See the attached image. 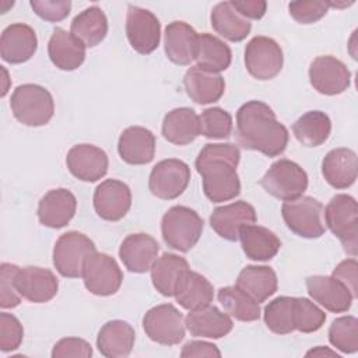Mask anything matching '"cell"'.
<instances>
[{
	"label": "cell",
	"mask_w": 358,
	"mask_h": 358,
	"mask_svg": "<svg viewBox=\"0 0 358 358\" xmlns=\"http://www.w3.org/2000/svg\"><path fill=\"white\" fill-rule=\"evenodd\" d=\"M236 138L246 150L277 157L285 151L289 134L267 103L249 101L236 112Z\"/></svg>",
	"instance_id": "1"
},
{
	"label": "cell",
	"mask_w": 358,
	"mask_h": 358,
	"mask_svg": "<svg viewBox=\"0 0 358 358\" xmlns=\"http://www.w3.org/2000/svg\"><path fill=\"white\" fill-rule=\"evenodd\" d=\"M38 49V38L27 24L15 22L4 28L0 38V56L10 64L28 62Z\"/></svg>",
	"instance_id": "20"
},
{
	"label": "cell",
	"mask_w": 358,
	"mask_h": 358,
	"mask_svg": "<svg viewBox=\"0 0 358 358\" xmlns=\"http://www.w3.org/2000/svg\"><path fill=\"white\" fill-rule=\"evenodd\" d=\"M357 268H358V264H357V260L354 257L352 259H345V260H343L341 263L337 264V267L333 270V274H331L334 278L340 280L350 289L354 299L358 296Z\"/></svg>",
	"instance_id": "49"
},
{
	"label": "cell",
	"mask_w": 358,
	"mask_h": 358,
	"mask_svg": "<svg viewBox=\"0 0 358 358\" xmlns=\"http://www.w3.org/2000/svg\"><path fill=\"white\" fill-rule=\"evenodd\" d=\"M234 8L246 20H260L266 14L267 3L263 0H238L231 1Z\"/></svg>",
	"instance_id": "51"
},
{
	"label": "cell",
	"mask_w": 358,
	"mask_h": 358,
	"mask_svg": "<svg viewBox=\"0 0 358 358\" xmlns=\"http://www.w3.org/2000/svg\"><path fill=\"white\" fill-rule=\"evenodd\" d=\"M185 324L193 337L206 338H221L234 327V322L229 315L211 305L197 310H190L185 319Z\"/></svg>",
	"instance_id": "27"
},
{
	"label": "cell",
	"mask_w": 358,
	"mask_h": 358,
	"mask_svg": "<svg viewBox=\"0 0 358 358\" xmlns=\"http://www.w3.org/2000/svg\"><path fill=\"white\" fill-rule=\"evenodd\" d=\"M217 298L225 312L239 322H255L260 317L259 303L238 285L220 288Z\"/></svg>",
	"instance_id": "39"
},
{
	"label": "cell",
	"mask_w": 358,
	"mask_h": 358,
	"mask_svg": "<svg viewBox=\"0 0 358 358\" xmlns=\"http://www.w3.org/2000/svg\"><path fill=\"white\" fill-rule=\"evenodd\" d=\"M92 200L98 217L105 221H119L131 207V190L122 180L106 179L96 186Z\"/></svg>",
	"instance_id": "15"
},
{
	"label": "cell",
	"mask_w": 358,
	"mask_h": 358,
	"mask_svg": "<svg viewBox=\"0 0 358 358\" xmlns=\"http://www.w3.org/2000/svg\"><path fill=\"white\" fill-rule=\"evenodd\" d=\"M117 152L130 165L150 164L155 155V136L145 127L130 126L119 137Z\"/></svg>",
	"instance_id": "24"
},
{
	"label": "cell",
	"mask_w": 358,
	"mask_h": 358,
	"mask_svg": "<svg viewBox=\"0 0 358 358\" xmlns=\"http://www.w3.org/2000/svg\"><path fill=\"white\" fill-rule=\"evenodd\" d=\"M323 204L310 197L301 196L291 201H284L281 206V215L288 227L295 235L306 239L320 238L326 227L322 221Z\"/></svg>",
	"instance_id": "8"
},
{
	"label": "cell",
	"mask_w": 358,
	"mask_h": 358,
	"mask_svg": "<svg viewBox=\"0 0 358 358\" xmlns=\"http://www.w3.org/2000/svg\"><path fill=\"white\" fill-rule=\"evenodd\" d=\"M239 239L246 257L256 262H267L273 259L281 248L280 238L262 225L250 224L242 227Z\"/></svg>",
	"instance_id": "30"
},
{
	"label": "cell",
	"mask_w": 358,
	"mask_h": 358,
	"mask_svg": "<svg viewBox=\"0 0 358 358\" xmlns=\"http://www.w3.org/2000/svg\"><path fill=\"white\" fill-rule=\"evenodd\" d=\"M83 280L85 288L91 294L98 296H109L119 291L123 281V273L112 256L94 252L87 259Z\"/></svg>",
	"instance_id": "11"
},
{
	"label": "cell",
	"mask_w": 358,
	"mask_h": 358,
	"mask_svg": "<svg viewBox=\"0 0 358 358\" xmlns=\"http://www.w3.org/2000/svg\"><path fill=\"white\" fill-rule=\"evenodd\" d=\"M24 338L21 322L11 313H0V350L3 352L17 350Z\"/></svg>",
	"instance_id": "45"
},
{
	"label": "cell",
	"mask_w": 358,
	"mask_h": 358,
	"mask_svg": "<svg viewBox=\"0 0 358 358\" xmlns=\"http://www.w3.org/2000/svg\"><path fill=\"white\" fill-rule=\"evenodd\" d=\"M15 288L24 299L34 303H45L56 296L59 281L49 268L25 266L17 271Z\"/></svg>",
	"instance_id": "16"
},
{
	"label": "cell",
	"mask_w": 358,
	"mask_h": 358,
	"mask_svg": "<svg viewBox=\"0 0 358 358\" xmlns=\"http://www.w3.org/2000/svg\"><path fill=\"white\" fill-rule=\"evenodd\" d=\"M324 221L350 256L358 252V206L350 194H336L324 208Z\"/></svg>",
	"instance_id": "5"
},
{
	"label": "cell",
	"mask_w": 358,
	"mask_h": 358,
	"mask_svg": "<svg viewBox=\"0 0 358 358\" xmlns=\"http://www.w3.org/2000/svg\"><path fill=\"white\" fill-rule=\"evenodd\" d=\"M199 34L185 21H173L165 28L164 49L166 57L179 66H189L197 50Z\"/></svg>",
	"instance_id": "23"
},
{
	"label": "cell",
	"mask_w": 358,
	"mask_h": 358,
	"mask_svg": "<svg viewBox=\"0 0 358 358\" xmlns=\"http://www.w3.org/2000/svg\"><path fill=\"white\" fill-rule=\"evenodd\" d=\"M262 187L273 197L291 201L308 189V175L296 162L282 158L275 161L260 179Z\"/></svg>",
	"instance_id": "7"
},
{
	"label": "cell",
	"mask_w": 358,
	"mask_h": 358,
	"mask_svg": "<svg viewBox=\"0 0 358 358\" xmlns=\"http://www.w3.org/2000/svg\"><path fill=\"white\" fill-rule=\"evenodd\" d=\"M20 270L18 266L11 263H1L0 266V306L11 309L20 305L21 295L15 288V275Z\"/></svg>",
	"instance_id": "44"
},
{
	"label": "cell",
	"mask_w": 358,
	"mask_h": 358,
	"mask_svg": "<svg viewBox=\"0 0 358 358\" xmlns=\"http://www.w3.org/2000/svg\"><path fill=\"white\" fill-rule=\"evenodd\" d=\"M292 133L302 145L319 147L327 141L331 133V120L322 110H310L296 119Z\"/></svg>",
	"instance_id": "38"
},
{
	"label": "cell",
	"mask_w": 358,
	"mask_h": 358,
	"mask_svg": "<svg viewBox=\"0 0 358 358\" xmlns=\"http://www.w3.org/2000/svg\"><path fill=\"white\" fill-rule=\"evenodd\" d=\"M326 322V313L308 298L295 299V330L301 333L317 331Z\"/></svg>",
	"instance_id": "43"
},
{
	"label": "cell",
	"mask_w": 358,
	"mask_h": 358,
	"mask_svg": "<svg viewBox=\"0 0 358 358\" xmlns=\"http://www.w3.org/2000/svg\"><path fill=\"white\" fill-rule=\"evenodd\" d=\"M70 173L83 182H96L108 172L106 152L94 144H77L66 155Z\"/></svg>",
	"instance_id": "17"
},
{
	"label": "cell",
	"mask_w": 358,
	"mask_h": 358,
	"mask_svg": "<svg viewBox=\"0 0 358 358\" xmlns=\"http://www.w3.org/2000/svg\"><path fill=\"white\" fill-rule=\"evenodd\" d=\"M77 210L76 196L64 187L49 190L38 204V220L43 227L59 229L66 227Z\"/></svg>",
	"instance_id": "21"
},
{
	"label": "cell",
	"mask_w": 358,
	"mask_h": 358,
	"mask_svg": "<svg viewBox=\"0 0 358 358\" xmlns=\"http://www.w3.org/2000/svg\"><path fill=\"white\" fill-rule=\"evenodd\" d=\"M296 296H277L264 308L263 319L267 329L275 334H288L295 330Z\"/></svg>",
	"instance_id": "40"
},
{
	"label": "cell",
	"mask_w": 358,
	"mask_h": 358,
	"mask_svg": "<svg viewBox=\"0 0 358 358\" xmlns=\"http://www.w3.org/2000/svg\"><path fill=\"white\" fill-rule=\"evenodd\" d=\"M190 182V168L186 162L168 158L154 165L150 179V192L162 200H173L179 197Z\"/></svg>",
	"instance_id": "12"
},
{
	"label": "cell",
	"mask_w": 358,
	"mask_h": 358,
	"mask_svg": "<svg viewBox=\"0 0 358 358\" xmlns=\"http://www.w3.org/2000/svg\"><path fill=\"white\" fill-rule=\"evenodd\" d=\"M257 220L256 210L252 204L239 200L213 210L210 215L211 228L225 241H236L239 231L245 225L255 224Z\"/></svg>",
	"instance_id": "18"
},
{
	"label": "cell",
	"mask_w": 358,
	"mask_h": 358,
	"mask_svg": "<svg viewBox=\"0 0 358 358\" xmlns=\"http://www.w3.org/2000/svg\"><path fill=\"white\" fill-rule=\"evenodd\" d=\"M187 96L199 105L220 101L225 91V81L220 74L207 73L197 66L190 67L183 78Z\"/></svg>",
	"instance_id": "31"
},
{
	"label": "cell",
	"mask_w": 358,
	"mask_h": 358,
	"mask_svg": "<svg viewBox=\"0 0 358 358\" xmlns=\"http://www.w3.org/2000/svg\"><path fill=\"white\" fill-rule=\"evenodd\" d=\"M306 288L310 298L329 312H347L354 301L350 289L333 275H309Z\"/></svg>",
	"instance_id": "19"
},
{
	"label": "cell",
	"mask_w": 358,
	"mask_h": 358,
	"mask_svg": "<svg viewBox=\"0 0 358 358\" xmlns=\"http://www.w3.org/2000/svg\"><path fill=\"white\" fill-rule=\"evenodd\" d=\"M239 159L241 151L231 143L206 144L201 148L194 166L203 179V190L210 201H228L241 193L236 172Z\"/></svg>",
	"instance_id": "2"
},
{
	"label": "cell",
	"mask_w": 358,
	"mask_h": 358,
	"mask_svg": "<svg viewBox=\"0 0 358 358\" xmlns=\"http://www.w3.org/2000/svg\"><path fill=\"white\" fill-rule=\"evenodd\" d=\"M180 357L182 358H192V357H217V358H220L221 351L213 343L193 340L183 345V348L180 351Z\"/></svg>",
	"instance_id": "50"
},
{
	"label": "cell",
	"mask_w": 358,
	"mask_h": 358,
	"mask_svg": "<svg viewBox=\"0 0 358 358\" xmlns=\"http://www.w3.org/2000/svg\"><path fill=\"white\" fill-rule=\"evenodd\" d=\"M200 117V134L207 138H228L232 133V116L222 108H208Z\"/></svg>",
	"instance_id": "42"
},
{
	"label": "cell",
	"mask_w": 358,
	"mask_h": 358,
	"mask_svg": "<svg viewBox=\"0 0 358 358\" xmlns=\"http://www.w3.org/2000/svg\"><path fill=\"white\" fill-rule=\"evenodd\" d=\"M213 29L222 38L231 42L243 41L252 29L249 20L242 17L232 6L231 1H221L213 7L211 15Z\"/></svg>",
	"instance_id": "36"
},
{
	"label": "cell",
	"mask_w": 358,
	"mask_h": 358,
	"mask_svg": "<svg viewBox=\"0 0 358 358\" xmlns=\"http://www.w3.org/2000/svg\"><path fill=\"white\" fill-rule=\"evenodd\" d=\"M232 60V52L229 46L220 38L203 32L199 35L196 50V66L207 73L220 74L227 70Z\"/></svg>",
	"instance_id": "35"
},
{
	"label": "cell",
	"mask_w": 358,
	"mask_h": 358,
	"mask_svg": "<svg viewBox=\"0 0 358 358\" xmlns=\"http://www.w3.org/2000/svg\"><path fill=\"white\" fill-rule=\"evenodd\" d=\"M92 355V347L88 341L78 337H66L59 340L52 350L53 358H64V357H81L90 358Z\"/></svg>",
	"instance_id": "48"
},
{
	"label": "cell",
	"mask_w": 358,
	"mask_h": 358,
	"mask_svg": "<svg viewBox=\"0 0 358 358\" xmlns=\"http://www.w3.org/2000/svg\"><path fill=\"white\" fill-rule=\"evenodd\" d=\"M322 173L326 182L334 189L352 186L358 175L357 154L345 147L329 151L322 162Z\"/></svg>",
	"instance_id": "26"
},
{
	"label": "cell",
	"mask_w": 358,
	"mask_h": 358,
	"mask_svg": "<svg viewBox=\"0 0 358 358\" xmlns=\"http://www.w3.org/2000/svg\"><path fill=\"white\" fill-rule=\"evenodd\" d=\"M126 35L137 53L150 55L161 41L159 20L150 10L130 4L126 14Z\"/></svg>",
	"instance_id": "13"
},
{
	"label": "cell",
	"mask_w": 358,
	"mask_h": 358,
	"mask_svg": "<svg viewBox=\"0 0 358 358\" xmlns=\"http://www.w3.org/2000/svg\"><path fill=\"white\" fill-rule=\"evenodd\" d=\"M70 32L87 48L99 45L108 34V20L98 6H91L77 14L70 25Z\"/></svg>",
	"instance_id": "37"
},
{
	"label": "cell",
	"mask_w": 358,
	"mask_h": 358,
	"mask_svg": "<svg viewBox=\"0 0 358 358\" xmlns=\"http://www.w3.org/2000/svg\"><path fill=\"white\" fill-rule=\"evenodd\" d=\"M159 245L148 234L137 232L127 235L119 248V257L131 273H145L151 270L158 257Z\"/></svg>",
	"instance_id": "22"
},
{
	"label": "cell",
	"mask_w": 358,
	"mask_h": 358,
	"mask_svg": "<svg viewBox=\"0 0 358 358\" xmlns=\"http://www.w3.org/2000/svg\"><path fill=\"white\" fill-rule=\"evenodd\" d=\"M143 329L150 340L162 345H176L185 338L183 315L171 303L148 309L143 317Z\"/></svg>",
	"instance_id": "9"
},
{
	"label": "cell",
	"mask_w": 358,
	"mask_h": 358,
	"mask_svg": "<svg viewBox=\"0 0 358 358\" xmlns=\"http://www.w3.org/2000/svg\"><path fill=\"white\" fill-rule=\"evenodd\" d=\"M14 117L29 127L45 126L55 113V102L52 94L38 84L18 85L10 99Z\"/></svg>",
	"instance_id": "3"
},
{
	"label": "cell",
	"mask_w": 358,
	"mask_h": 358,
	"mask_svg": "<svg viewBox=\"0 0 358 358\" xmlns=\"http://www.w3.org/2000/svg\"><path fill=\"white\" fill-rule=\"evenodd\" d=\"M85 45L71 32L56 28L48 43L50 62L60 70L73 71L85 60Z\"/></svg>",
	"instance_id": "25"
},
{
	"label": "cell",
	"mask_w": 358,
	"mask_h": 358,
	"mask_svg": "<svg viewBox=\"0 0 358 358\" xmlns=\"http://www.w3.org/2000/svg\"><path fill=\"white\" fill-rule=\"evenodd\" d=\"M173 296L183 309L197 310L208 306L213 302L214 288L204 275L187 270L182 275Z\"/></svg>",
	"instance_id": "32"
},
{
	"label": "cell",
	"mask_w": 358,
	"mask_h": 358,
	"mask_svg": "<svg viewBox=\"0 0 358 358\" xmlns=\"http://www.w3.org/2000/svg\"><path fill=\"white\" fill-rule=\"evenodd\" d=\"M330 344L344 354L358 351V320L354 316H341L329 327Z\"/></svg>",
	"instance_id": "41"
},
{
	"label": "cell",
	"mask_w": 358,
	"mask_h": 358,
	"mask_svg": "<svg viewBox=\"0 0 358 358\" xmlns=\"http://www.w3.org/2000/svg\"><path fill=\"white\" fill-rule=\"evenodd\" d=\"M284 56L280 45L268 36H255L245 48L248 73L260 81L273 80L282 69Z\"/></svg>",
	"instance_id": "10"
},
{
	"label": "cell",
	"mask_w": 358,
	"mask_h": 358,
	"mask_svg": "<svg viewBox=\"0 0 358 358\" xmlns=\"http://www.w3.org/2000/svg\"><path fill=\"white\" fill-rule=\"evenodd\" d=\"M306 357H331V358H340V355L336 352V351H331L330 348L327 347H316V348H312L306 352Z\"/></svg>",
	"instance_id": "52"
},
{
	"label": "cell",
	"mask_w": 358,
	"mask_h": 358,
	"mask_svg": "<svg viewBox=\"0 0 358 358\" xmlns=\"http://www.w3.org/2000/svg\"><path fill=\"white\" fill-rule=\"evenodd\" d=\"M236 285L257 303H262L275 294L278 280L271 267L250 264L241 270L236 278Z\"/></svg>",
	"instance_id": "34"
},
{
	"label": "cell",
	"mask_w": 358,
	"mask_h": 358,
	"mask_svg": "<svg viewBox=\"0 0 358 358\" xmlns=\"http://www.w3.org/2000/svg\"><path fill=\"white\" fill-rule=\"evenodd\" d=\"M310 85L323 95H338L351 84V71L334 56H317L309 66Z\"/></svg>",
	"instance_id": "14"
},
{
	"label": "cell",
	"mask_w": 358,
	"mask_h": 358,
	"mask_svg": "<svg viewBox=\"0 0 358 358\" xmlns=\"http://www.w3.org/2000/svg\"><path fill=\"white\" fill-rule=\"evenodd\" d=\"M203 218L190 207L173 206L161 220L164 242L179 252H189L200 239Z\"/></svg>",
	"instance_id": "4"
},
{
	"label": "cell",
	"mask_w": 358,
	"mask_h": 358,
	"mask_svg": "<svg viewBox=\"0 0 358 358\" xmlns=\"http://www.w3.org/2000/svg\"><path fill=\"white\" fill-rule=\"evenodd\" d=\"M162 136L175 145H186L200 136V117L192 108H175L162 122Z\"/></svg>",
	"instance_id": "29"
},
{
	"label": "cell",
	"mask_w": 358,
	"mask_h": 358,
	"mask_svg": "<svg viewBox=\"0 0 358 358\" xmlns=\"http://www.w3.org/2000/svg\"><path fill=\"white\" fill-rule=\"evenodd\" d=\"M136 341V333L131 324L124 320H110L105 323L96 336V347L103 357H127Z\"/></svg>",
	"instance_id": "28"
},
{
	"label": "cell",
	"mask_w": 358,
	"mask_h": 358,
	"mask_svg": "<svg viewBox=\"0 0 358 358\" xmlns=\"http://www.w3.org/2000/svg\"><path fill=\"white\" fill-rule=\"evenodd\" d=\"M96 252L95 243L83 232L69 231L59 236L53 248V266L67 278L83 277L87 259Z\"/></svg>",
	"instance_id": "6"
},
{
	"label": "cell",
	"mask_w": 358,
	"mask_h": 358,
	"mask_svg": "<svg viewBox=\"0 0 358 358\" xmlns=\"http://www.w3.org/2000/svg\"><path fill=\"white\" fill-rule=\"evenodd\" d=\"M330 6L329 1H313V0H302V1H291L288 4L289 15L299 24H313L323 18Z\"/></svg>",
	"instance_id": "46"
},
{
	"label": "cell",
	"mask_w": 358,
	"mask_h": 358,
	"mask_svg": "<svg viewBox=\"0 0 358 358\" xmlns=\"http://www.w3.org/2000/svg\"><path fill=\"white\" fill-rule=\"evenodd\" d=\"M190 270L185 257L175 253H162L151 266L154 288L164 296H173L182 275Z\"/></svg>",
	"instance_id": "33"
},
{
	"label": "cell",
	"mask_w": 358,
	"mask_h": 358,
	"mask_svg": "<svg viewBox=\"0 0 358 358\" xmlns=\"http://www.w3.org/2000/svg\"><path fill=\"white\" fill-rule=\"evenodd\" d=\"M29 4L38 17L49 22L64 20L71 10L70 0H31Z\"/></svg>",
	"instance_id": "47"
}]
</instances>
